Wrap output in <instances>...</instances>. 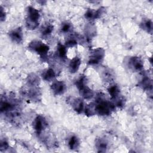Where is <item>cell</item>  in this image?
I'll return each instance as SVG.
<instances>
[{
	"instance_id": "f1b7e54d",
	"label": "cell",
	"mask_w": 153,
	"mask_h": 153,
	"mask_svg": "<svg viewBox=\"0 0 153 153\" xmlns=\"http://www.w3.org/2000/svg\"><path fill=\"white\" fill-rule=\"evenodd\" d=\"M112 100V103L115 105V108L118 107L119 108H123L126 104V99L124 97H123L122 95H120L117 98H115Z\"/></svg>"
},
{
	"instance_id": "484cf974",
	"label": "cell",
	"mask_w": 153,
	"mask_h": 153,
	"mask_svg": "<svg viewBox=\"0 0 153 153\" xmlns=\"http://www.w3.org/2000/svg\"><path fill=\"white\" fill-rule=\"evenodd\" d=\"M78 42V38L76 35H70L68 36L65 41V45L66 48H72L76 46Z\"/></svg>"
},
{
	"instance_id": "83f0119b",
	"label": "cell",
	"mask_w": 153,
	"mask_h": 153,
	"mask_svg": "<svg viewBox=\"0 0 153 153\" xmlns=\"http://www.w3.org/2000/svg\"><path fill=\"white\" fill-rule=\"evenodd\" d=\"M84 112L86 116L87 117H92L95 115L96 110H95V105L94 102H91L88 105H86L84 108Z\"/></svg>"
},
{
	"instance_id": "7402d4cb",
	"label": "cell",
	"mask_w": 153,
	"mask_h": 153,
	"mask_svg": "<svg viewBox=\"0 0 153 153\" xmlns=\"http://www.w3.org/2000/svg\"><path fill=\"white\" fill-rule=\"evenodd\" d=\"M53 29V25L49 22H47L42 25L40 29V32L43 37H47L52 33Z\"/></svg>"
},
{
	"instance_id": "e0dca14e",
	"label": "cell",
	"mask_w": 153,
	"mask_h": 153,
	"mask_svg": "<svg viewBox=\"0 0 153 153\" xmlns=\"http://www.w3.org/2000/svg\"><path fill=\"white\" fill-rule=\"evenodd\" d=\"M95 147L99 152H105L108 147V142L104 137H99L96 139Z\"/></svg>"
},
{
	"instance_id": "277c9868",
	"label": "cell",
	"mask_w": 153,
	"mask_h": 153,
	"mask_svg": "<svg viewBox=\"0 0 153 153\" xmlns=\"http://www.w3.org/2000/svg\"><path fill=\"white\" fill-rule=\"evenodd\" d=\"M40 13L39 11L32 6H28L26 8V17L25 25L29 30H35L39 24Z\"/></svg>"
},
{
	"instance_id": "5b68a950",
	"label": "cell",
	"mask_w": 153,
	"mask_h": 153,
	"mask_svg": "<svg viewBox=\"0 0 153 153\" xmlns=\"http://www.w3.org/2000/svg\"><path fill=\"white\" fill-rule=\"evenodd\" d=\"M27 48L29 51L39 55L43 60L47 58L50 50L48 45L38 39H33L30 41L27 45Z\"/></svg>"
},
{
	"instance_id": "3957f363",
	"label": "cell",
	"mask_w": 153,
	"mask_h": 153,
	"mask_svg": "<svg viewBox=\"0 0 153 153\" xmlns=\"http://www.w3.org/2000/svg\"><path fill=\"white\" fill-rule=\"evenodd\" d=\"M88 79L85 75H80L75 81V85L82 99L90 100L94 96V93L87 85Z\"/></svg>"
},
{
	"instance_id": "44dd1931",
	"label": "cell",
	"mask_w": 153,
	"mask_h": 153,
	"mask_svg": "<svg viewBox=\"0 0 153 153\" xmlns=\"http://www.w3.org/2000/svg\"><path fill=\"white\" fill-rule=\"evenodd\" d=\"M102 79L105 82H111L115 79V73L110 68H105L101 74Z\"/></svg>"
},
{
	"instance_id": "52a82bcc",
	"label": "cell",
	"mask_w": 153,
	"mask_h": 153,
	"mask_svg": "<svg viewBox=\"0 0 153 153\" xmlns=\"http://www.w3.org/2000/svg\"><path fill=\"white\" fill-rule=\"evenodd\" d=\"M48 122L45 118L41 115H37L32 122V127L38 136L42 134L48 127Z\"/></svg>"
},
{
	"instance_id": "8992f818",
	"label": "cell",
	"mask_w": 153,
	"mask_h": 153,
	"mask_svg": "<svg viewBox=\"0 0 153 153\" xmlns=\"http://www.w3.org/2000/svg\"><path fill=\"white\" fill-rule=\"evenodd\" d=\"M105 56V51L102 47L94 48L91 51L88 56L87 63L88 65H98L102 62Z\"/></svg>"
},
{
	"instance_id": "ffe728a7",
	"label": "cell",
	"mask_w": 153,
	"mask_h": 153,
	"mask_svg": "<svg viewBox=\"0 0 153 153\" xmlns=\"http://www.w3.org/2000/svg\"><path fill=\"white\" fill-rule=\"evenodd\" d=\"M41 78L45 81H51L56 78V72L53 68L45 69L41 74Z\"/></svg>"
},
{
	"instance_id": "2e32d148",
	"label": "cell",
	"mask_w": 153,
	"mask_h": 153,
	"mask_svg": "<svg viewBox=\"0 0 153 153\" xmlns=\"http://www.w3.org/2000/svg\"><path fill=\"white\" fill-rule=\"evenodd\" d=\"M81 64V59L78 56H75L70 61L68 66L69 68V71L71 74H75L79 69L80 65Z\"/></svg>"
},
{
	"instance_id": "8fae6325",
	"label": "cell",
	"mask_w": 153,
	"mask_h": 153,
	"mask_svg": "<svg viewBox=\"0 0 153 153\" xmlns=\"http://www.w3.org/2000/svg\"><path fill=\"white\" fill-rule=\"evenodd\" d=\"M66 85L62 81H53L50 86V88L53 94L55 96L62 95L65 93L66 90Z\"/></svg>"
},
{
	"instance_id": "9c48e42d",
	"label": "cell",
	"mask_w": 153,
	"mask_h": 153,
	"mask_svg": "<svg viewBox=\"0 0 153 153\" xmlns=\"http://www.w3.org/2000/svg\"><path fill=\"white\" fill-rule=\"evenodd\" d=\"M21 93L23 96L27 97L30 100L34 102H38L41 100L42 93L38 87H29V89L22 90Z\"/></svg>"
},
{
	"instance_id": "7c38bea8",
	"label": "cell",
	"mask_w": 153,
	"mask_h": 153,
	"mask_svg": "<svg viewBox=\"0 0 153 153\" xmlns=\"http://www.w3.org/2000/svg\"><path fill=\"white\" fill-rule=\"evenodd\" d=\"M8 34L10 39L15 43L20 44L23 41V33L21 27H17L13 29Z\"/></svg>"
},
{
	"instance_id": "603a6c76",
	"label": "cell",
	"mask_w": 153,
	"mask_h": 153,
	"mask_svg": "<svg viewBox=\"0 0 153 153\" xmlns=\"http://www.w3.org/2000/svg\"><path fill=\"white\" fill-rule=\"evenodd\" d=\"M80 145L79 138L75 135L71 136L68 139V146L71 150L77 149Z\"/></svg>"
},
{
	"instance_id": "cb8c5ba5",
	"label": "cell",
	"mask_w": 153,
	"mask_h": 153,
	"mask_svg": "<svg viewBox=\"0 0 153 153\" xmlns=\"http://www.w3.org/2000/svg\"><path fill=\"white\" fill-rule=\"evenodd\" d=\"M140 27L142 29L145 30L148 33L151 34L153 29V23L152 21L149 19H143L140 23Z\"/></svg>"
},
{
	"instance_id": "4fadbf2b",
	"label": "cell",
	"mask_w": 153,
	"mask_h": 153,
	"mask_svg": "<svg viewBox=\"0 0 153 153\" xmlns=\"http://www.w3.org/2000/svg\"><path fill=\"white\" fill-rule=\"evenodd\" d=\"M70 104L72 109L78 114H81L84 110V102L82 98H71Z\"/></svg>"
},
{
	"instance_id": "ba28073f",
	"label": "cell",
	"mask_w": 153,
	"mask_h": 153,
	"mask_svg": "<svg viewBox=\"0 0 153 153\" xmlns=\"http://www.w3.org/2000/svg\"><path fill=\"white\" fill-rule=\"evenodd\" d=\"M127 67L132 72H141L143 69V62L138 56H131L126 61Z\"/></svg>"
},
{
	"instance_id": "9a60e30c",
	"label": "cell",
	"mask_w": 153,
	"mask_h": 153,
	"mask_svg": "<svg viewBox=\"0 0 153 153\" xmlns=\"http://www.w3.org/2000/svg\"><path fill=\"white\" fill-rule=\"evenodd\" d=\"M84 33L87 41L88 42L91 41V39H93V38H94L96 35V26L91 22L87 23L84 28Z\"/></svg>"
},
{
	"instance_id": "d4e9b609",
	"label": "cell",
	"mask_w": 153,
	"mask_h": 153,
	"mask_svg": "<svg viewBox=\"0 0 153 153\" xmlns=\"http://www.w3.org/2000/svg\"><path fill=\"white\" fill-rule=\"evenodd\" d=\"M107 91L112 100L115 99L120 95V88L119 86L115 84L109 85L107 88Z\"/></svg>"
},
{
	"instance_id": "f546056e",
	"label": "cell",
	"mask_w": 153,
	"mask_h": 153,
	"mask_svg": "<svg viewBox=\"0 0 153 153\" xmlns=\"http://www.w3.org/2000/svg\"><path fill=\"white\" fill-rule=\"evenodd\" d=\"M10 147L9 143L6 139H1L0 142V150L1 152L7 151Z\"/></svg>"
},
{
	"instance_id": "4dcf8cb0",
	"label": "cell",
	"mask_w": 153,
	"mask_h": 153,
	"mask_svg": "<svg viewBox=\"0 0 153 153\" xmlns=\"http://www.w3.org/2000/svg\"><path fill=\"white\" fill-rule=\"evenodd\" d=\"M0 19L1 22H4L6 19V13L2 6L0 7Z\"/></svg>"
},
{
	"instance_id": "30bf717a",
	"label": "cell",
	"mask_w": 153,
	"mask_h": 153,
	"mask_svg": "<svg viewBox=\"0 0 153 153\" xmlns=\"http://www.w3.org/2000/svg\"><path fill=\"white\" fill-rule=\"evenodd\" d=\"M105 12V8L101 7L97 10L88 8L84 14L85 18L88 21H93L101 17Z\"/></svg>"
},
{
	"instance_id": "4316f807",
	"label": "cell",
	"mask_w": 153,
	"mask_h": 153,
	"mask_svg": "<svg viewBox=\"0 0 153 153\" xmlns=\"http://www.w3.org/2000/svg\"><path fill=\"white\" fill-rule=\"evenodd\" d=\"M73 30V25L72 24L68 22V21H65L63 23H62L60 30L61 33H69L71 32Z\"/></svg>"
},
{
	"instance_id": "d6986e66",
	"label": "cell",
	"mask_w": 153,
	"mask_h": 153,
	"mask_svg": "<svg viewBox=\"0 0 153 153\" xmlns=\"http://www.w3.org/2000/svg\"><path fill=\"white\" fill-rule=\"evenodd\" d=\"M56 56L60 60H65L67 58V48L65 44H62L60 42H59L57 44Z\"/></svg>"
},
{
	"instance_id": "7a4b0ae2",
	"label": "cell",
	"mask_w": 153,
	"mask_h": 153,
	"mask_svg": "<svg viewBox=\"0 0 153 153\" xmlns=\"http://www.w3.org/2000/svg\"><path fill=\"white\" fill-rule=\"evenodd\" d=\"M94 103L96 114L100 116L110 115L115 109L112 102L109 100L106 95L102 92H99L96 94Z\"/></svg>"
},
{
	"instance_id": "ac0fdd59",
	"label": "cell",
	"mask_w": 153,
	"mask_h": 153,
	"mask_svg": "<svg viewBox=\"0 0 153 153\" xmlns=\"http://www.w3.org/2000/svg\"><path fill=\"white\" fill-rule=\"evenodd\" d=\"M39 77L35 73L29 74L26 78V84L28 87H38L40 84Z\"/></svg>"
},
{
	"instance_id": "5bb4252c",
	"label": "cell",
	"mask_w": 153,
	"mask_h": 153,
	"mask_svg": "<svg viewBox=\"0 0 153 153\" xmlns=\"http://www.w3.org/2000/svg\"><path fill=\"white\" fill-rule=\"evenodd\" d=\"M138 85L143 90L151 91L152 90V79L148 75L143 74L140 81L138 82Z\"/></svg>"
},
{
	"instance_id": "6da1fadb",
	"label": "cell",
	"mask_w": 153,
	"mask_h": 153,
	"mask_svg": "<svg viewBox=\"0 0 153 153\" xmlns=\"http://www.w3.org/2000/svg\"><path fill=\"white\" fill-rule=\"evenodd\" d=\"M0 111L1 114L10 122L17 120L21 114L20 104L15 96L11 94L1 96Z\"/></svg>"
}]
</instances>
